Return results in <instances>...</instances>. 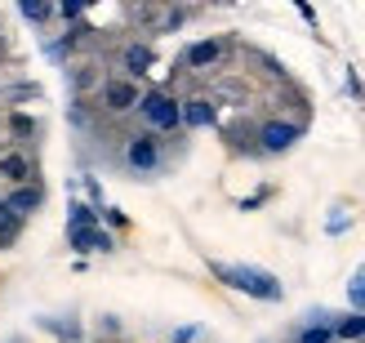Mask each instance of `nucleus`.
Segmentation results:
<instances>
[{
	"label": "nucleus",
	"mask_w": 365,
	"mask_h": 343,
	"mask_svg": "<svg viewBox=\"0 0 365 343\" xmlns=\"http://www.w3.org/2000/svg\"><path fill=\"white\" fill-rule=\"evenodd\" d=\"M18 232H23V219H18V214H14L5 201H0V250L14 245V241H18Z\"/></svg>",
	"instance_id": "obj_10"
},
{
	"label": "nucleus",
	"mask_w": 365,
	"mask_h": 343,
	"mask_svg": "<svg viewBox=\"0 0 365 343\" xmlns=\"http://www.w3.org/2000/svg\"><path fill=\"white\" fill-rule=\"evenodd\" d=\"M259 143H263V152H289L299 143V125H289V121H267L263 130H259Z\"/></svg>",
	"instance_id": "obj_3"
},
{
	"label": "nucleus",
	"mask_w": 365,
	"mask_h": 343,
	"mask_svg": "<svg viewBox=\"0 0 365 343\" xmlns=\"http://www.w3.org/2000/svg\"><path fill=\"white\" fill-rule=\"evenodd\" d=\"M103 214H107V223H112V227H125V210H116V205H107Z\"/></svg>",
	"instance_id": "obj_19"
},
{
	"label": "nucleus",
	"mask_w": 365,
	"mask_h": 343,
	"mask_svg": "<svg viewBox=\"0 0 365 343\" xmlns=\"http://www.w3.org/2000/svg\"><path fill=\"white\" fill-rule=\"evenodd\" d=\"M5 205L23 219V214H31V210H41L45 205V188L41 183H23V188H14L9 196H5Z\"/></svg>",
	"instance_id": "obj_7"
},
{
	"label": "nucleus",
	"mask_w": 365,
	"mask_h": 343,
	"mask_svg": "<svg viewBox=\"0 0 365 343\" xmlns=\"http://www.w3.org/2000/svg\"><path fill=\"white\" fill-rule=\"evenodd\" d=\"M178 112H182V125H192V130L214 125V103L210 98H187V103H178Z\"/></svg>",
	"instance_id": "obj_8"
},
{
	"label": "nucleus",
	"mask_w": 365,
	"mask_h": 343,
	"mask_svg": "<svg viewBox=\"0 0 365 343\" xmlns=\"http://www.w3.org/2000/svg\"><path fill=\"white\" fill-rule=\"evenodd\" d=\"M348 299H352L356 312H365V263L356 267V277H352V285H348Z\"/></svg>",
	"instance_id": "obj_16"
},
{
	"label": "nucleus",
	"mask_w": 365,
	"mask_h": 343,
	"mask_svg": "<svg viewBox=\"0 0 365 343\" xmlns=\"http://www.w3.org/2000/svg\"><path fill=\"white\" fill-rule=\"evenodd\" d=\"M223 41H196V45H187V53H182V58H187V67H214L218 58H223Z\"/></svg>",
	"instance_id": "obj_9"
},
{
	"label": "nucleus",
	"mask_w": 365,
	"mask_h": 343,
	"mask_svg": "<svg viewBox=\"0 0 365 343\" xmlns=\"http://www.w3.org/2000/svg\"><path fill=\"white\" fill-rule=\"evenodd\" d=\"M9 103H27V98H41V85H9L5 89Z\"/></svg>",
	"instance_id": "obj_17"
},
{
	"label": "nucleus",
	"mask_w": 365,
	"mask_h": 343,
	"mask_svg": "<svg viewBox=\"0 0 365 343\" xmlns=\"http://www.w3.org/2000/svg\"><path fill=\"white\" fill-rule=\"evenodd\" d=\"M9 134H14L18 143H27V138H36V121H31L27 112H14V116H9Z\"/></svg>",
	"instance_id": "obj_14"
},
{
	"label": "nucleus",
	"mask_w": 365,
	"mask_h": 343,
	"mask_svg": "<svg viewBox=\"0 0 365 343\" xmlns=\"http://www.w3.org/2000/svg\"><path fill=\"white\" fill-rule=\"evenodd\" d=\"M58 14H63V18H81V14H85V5H81V0H67Z\"/></svg>",
	"instance_id": "obj_21"
},
{
	"label": "nucleus",
	"mask_w": 365,
	"mask_h": 343,
	"mask_svg": "<svg viewBox=\"0 0 365 343\" xmlns=\"http://www.w3.org/2000/svg\"><path fill=\"white\" fill-rule=\"evenodd\" d=\"M330 339H334V330H325V326H307L299 334V343H330Z\"/></svg>",
	"instance_id": "obj_18"
},
{
	"label": "nucleus",
	"mask_w": 365,
	"mask_h": 343,
	"mask_svg": "<svg viewBox=\"0 0 365 343\" xmlns=\"http://www.w3.org/2000/svg\"><path fill=\"white\" fill-rule=\"evenodd\" d=\"M339 339H365V312H348L343 321H334Z\"/></svg>",
	"instance_id": "obj_12"
},
{
	"label": "nucleus",
	"mask_w": 365,
	"mask_h": 343,
	"mask_svg": "<svg viewBox=\"0 0 365 343\" xmlns=\"http://www.w3.org/2000/svg\"><path fill=\"white\" fill-rule=\"evenodd\" d=\"M18 14H23L27 23H45V18H53V5H41V0H18Z\"/></svg>",
	"instance_id": "obj_15"
},
{
	"label": "nucleus",
	"mask_w": 365,
	"mask_h": 343,
	"mask_svg": "<svg viewBox=\"0 0 365 343\" xmlns=\"http://www.w3.org/2000/svg\"><path fill=\"white\" fill-rule=\"evenodd\" d=\"M0 178H9L14 188L36 183V160H31L27 152H9V156H0Z\"/></svg>",
	"instance_id": "obj_5"
},
{
	"label": "nucleus",
	"mask_w": 365,
	"mask_h": 343,
	"mask_svg": "<svg viewBox=\"0 0 365 343\" xmlns=\"http://www.w3.org/2000/svg\"><path fill=\"white\" fill-rule=\"evenodd\" d=\"M214 277H223L232 290H241L250 299H263V303H277L285 290H281V281L263 272V267H245V263H214Z\"/></svg>",
	"instance_id": "obj_1"
},
{
	"label": "nucleus",
	"mask_w": 365,
	"mask_h": 343,
	"mask_svg": "<svg viewBox=\"0 0 365 343\" xmlns=\"http://www.w3.org/2000/svg\"><path fill=\"white\" fill-rule=\"evenodd\" d=\"M125 160H130V170H156L160 165V148H156V138L152 134H138V138H130V148H125Z\"/></svg>",
	"instance_id": "obj_4"
},
{
	"label": "nucleus",
	"mask_w": 365,
	"mask_h": 343,
	"mask_svg": "<svg viewBox=\"0 0 365 343\" xmlns=\"http://www.w3.org/2000/svg\"><path fill=\"white\" fill-rule=\"evenodd\" d=\"M138 112H143V121H148L152 130H178V125H182L178 103L165 94V89H152V94H143V98H138Z\"/></svg>",
	"instance_id": "obj_2"
},
{
	"label": "nucleus",
	"mask_w": 365,
	"mask_h": 343,
	"mask_svg": "<svg viewBox=\"0 0 365 343\" xmlns=\"http://www.w3.org/2000/svg\"><path fill=\"white\" fill-rule=\"evenodd\" d=\"M148 67H152V49L148 45H130V49H125V71L138 76V71H148Z\"/></svg>",
	"instance_id": "obj_13"
},
{
	"label": "nucleus",
	"mask_w": 365,
	"mask_h": 343,
	"mask_svg": "<svg viewBox=\"0 0 365 343\" xmlns=\"http://www.w3.org/2000/svg\"><path fill=\"white\" fill-rule=\"evenodd\" d=\"M103 107H107V112H130V107H138V85L107 81L103 85Z\"/></svg>",
	"instance_id": "obj_6"
},
{
	"label": "nucleus",
	"mask_w": 365,
	"mask_h": 343,
	"mask_svg": "<svg viewBox=\"0 0 365 343\" xmlns=\"http://www.w3.org/2000/svg\"><path fill=\"white\" fill-rule=\"evenodd\" d=\"M343 227H348V214H343V210H334V219L325 223V232H343Z\"/></svg>",
	"instance_id": "obj_20"
},
{
	"label": "nucleus",
	"mask_w": 365,
	"mask_h": 343,
	"mask_svg": "<svg viewBox=\"0 0 365 343\" xmlns=\"http://www.w3.org/2000/svg\"><path fill=\"white\" fill-rule=\"evenodd\" d=\"M67 214H71V227H67V232H81V227H94V223H98V210L85 205V201H71Z\"/></svg>",
	"instance_id": "obj_11"
}]
</instances>
